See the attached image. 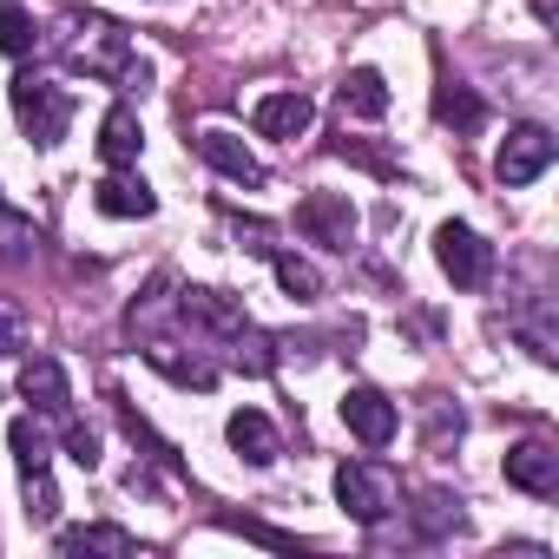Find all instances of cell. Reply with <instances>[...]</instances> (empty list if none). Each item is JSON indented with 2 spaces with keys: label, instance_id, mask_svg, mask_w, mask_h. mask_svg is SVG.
<instances>
[{
  "label": "cell",
  "instance_id": "cell-29",
  "mask_svg": "<svg viewBox=\"0 0 559 559\" xmlns=\"http://www.w3.org/2000/svg\"><path fill=\"white\" fill-rule=\"evenodd\" d=\"M461 428H467V421H461L454 402H435V408H428V448H435V454H441L448 441H461Z\"/></svg>",
  "mask_w": 559,
  "mask_h": 559
},
{
  "label": "cell",
  "instance_id": "cell-11",
  "mask_svg": "<svg viewBox=\"0 0 559 559\" xmlns=\"http://www.w3.org/2000/svg\"><path fill=\"white\" fill-rule=\"evenodd\" d=\"M21 395L40 408V415H73V382H67V369L53 362V356H34L27 369H21Z\"/></svg>",
  "mask_w": 559,
  "mask_h": 559
},
{
  "label": "cell",
  "instance_id": "cell-13",
  "mask_svg": "<svg viewBox=\"0 0 559 559\" xmlns=\"http://www.w3.org/2000/svg\"><path fill=\"white\" fill-rule=\"evenodd\" d=\"M224 435H230V448H237L250 467H270L276 454H284V435L270 428V415H263V408H237V415L224 421Z\"/></svg>",
  "mask_w": 559,
  "mask_h": 559
},
{
  "label": "cell",
  "instance_id": "cell-33",
  "mask_svg": "<svg viewBox=\"0 0 559 559\" xmlns=\"http://www.w3.org/2000/svg\"><path fill=\"white\" fill-rule=\"evenodd\" d=\"M237 237H243V250H257V257H270V250H276V243H270V224H257V217H250V224H237Z\"/></svg>",
  "mask_w": 559,
  "mask_h": 559
},
{
  "label": "cell",
  "instance_id": "cell-30",
  "mask_svg": "<svg viewBox=\"0 0 559 559\" xmlns=\"http://www.w3.org/2000/svg\"><path fill=\"white\" fill-rule=\"evenodd\" d=\"M67 454H73V461L93 474V467H99V435H93L86 421H67Z\"/></svg>",
  "mask_w": 559,
  "mask_h": 559
},
{
  "label": "cell",
  "instance_id": "cell-16",
  "mask_svg": "<svg viewBox=\"0 0 559 559\" xmlns=\"http://www.w3.org/2000/svg\"><path fill=\"white\" fill-rule=\"evenodd\" d=\"M336 106H343L349 119H382V112H389V80H382L376 67H356V73L336 86Z\"/></svg>",
  "mask_w": 559,
  "mask_h": 559
},
{
  "label": "cell",
  "instance_id": "cell-14",
  "mask_svg": "<svg viewBox=\"0 0 559 559\" xmlns=\"http://www.w3.org/2000/svg\"><path fill=\"white\" fill-rule=\"evenodd\" d=\"M198 158H204L211 171L237 178V185H263V165H257V152H250L237 132H198Z\"/></svg>",
  "mask_w": 559,
  "mask_h": 559
},
{
  "label": "cell",
  "instance_id": "cell-25",
  "mask_svg": "<svg viewBox=\"0 0 559 559\" xmlns=\"http://www.w3.org/2000/svg\"><path fill=\"white\" fill-rule=\"evenodd\" d=\"M112 415H119V428L132 435V448H145L152 461H165V467H178V448H171V441H158V435H152V421H145V415H139V408H132L126 395H112Z\"/></svg>",
  "mask_w": 559,
  "mask_h": 559
},
{
  "label": "cell",
  "instance_id": "cell-23",
  "mask_svg": "<svg viewBox=\"0 0 559 559\" xmlns=\"http://www.w3.org/2000/svg\"><path fill=\"white\" fill-rule=\"evenodd\" d=\"M34 47H40L34 14H27V8H14V0H0V53H8V60H27Z\"/></svg>",
  "mask_w": 559,
  "mask_h": 559
},
{
  "label": "cell",
  "instance_id": "cell-3",
  "mask_svg": "<svg viewBox=\"0 0 559 559\" xmlns=\"http://www.w3.org/2000/svg\"><path fill=\"white\" fill-rule=\"evenodd\" d=\"M435 263L448 270V284L454 290H480L487 276H493V243L467 224H441L435 230Z\"/></svg>",
  "mask_w": 559,
  "mask_h": 559
},
{
  "label": "cell",
  "instance_id": "cell-22",
  "mask_svg": "<svg viewBox=\"0 0 559 559\" xmlns=\"http://www.w3.org/2000/svg\"><path fill=\"white\" fill-rule=\"evenodd\" d=\"M34 250H40V224H34L27 211H14L8 198H0V257L21 263V257H34Z\"/></svg>",
  "mask_w": 559,
  "mask_h": 559
},
{
  "label": "cell",
  "instance_id": "cell-17",
  "mask_svg": "<svg viewBox=\"0 0 559 559\" xmlns=\"http://www.w3.org/2000/svg\"><path fill=\"white\" fill-rule=\"evenodd\" d=\"M145 362H152L158 376H171L178 389H211V382H217V369L198 362V356H178V343H145Z\"/></svg>",
  "mask_w": 559,
  "mask_h": 559
},
{
  "label": "cell",
  "instance_id": "cell-8",
  "mask_svg": "<svg viewBox=\"0 0 559 559\" xmlns=\"http://www.w3.org/2000/svg\"><path fill=\"white\" fill-rule=\"evenodd\" d=\"M250 119H257V132H263V139H304V132L317 126V99H310V93H297V86H284V93H263Z\"/></svg>",
  "mask_w": 559,
  "mask_h": 559
},
{
  "label": "cell",
  "instance_id": "cell-5",
  "mask_svg": "<svg viewBox=\"0 0 559 559\" xmlns=\"http://www.w3.org/2000/svg\"><path fill=\"white\" fill-rule=\"evenodd\" d=\"M336 500H343L349 520L376 526V520H389V507H395V480H389V467H376V461H343V467H336Z\"/></svg>",
  "mask_w": 559,
  "mask_h": 559
},
{
  "label": "cell",
  "instance_id": "cell-7",
  "mask_svg": "<svg viewBox=\"0 0 559 559\" xmlns=\"http://www.w3.org/2000/svg\"><path fill=\"white\" fill-rule=\"evenodd\" d=\"M343 421H349V435H356L362 448H389L395 428H402V415H395V402H389L382 389H349V395H343Z\"/></svg>",
  "mask_w": 559,
  "mask_h": 559
},
{
  "label": "cell",
  "instance_id": "cell-1",
  "mask_svg": "<svg viewBox=\"0 0 559 559\" xmlns=\"http://www.w3.org/2000/svg\"><path fill=\"white\" fill-rule=\"evenodd\" d=\"M73 27H80V40H73L67 53H73V67H80V73L112 80L119 93H145V86H152V67L132 53V40H126V27H119V21L86 14V21H73Z\"/></svg>",
  "mask_w": 559,
  "mask_h": 559
},
{
  "label": "cell",
  "instance_id": "cell-15",
  "mask_svg": "<svg viewBox=\"0 0 559 559\" xmlns=\"http://www.w3.org/2000/svg\"><path fill=\"white\" fill-rule=\"evenodd\" d=\"M139 145H145L139 112H132V106H112V112L99 119V158L119 171V165H139Z\"/></svg>",
  "mask_w": 559,
  "mask_h": 559
},
{
  "label": "cell",
  "instance_id": "cell-12",
  "mask_svg": "<svg viewBox=\"0 0 559 559\" xmlns=\"http://www.w3.org/2000/svg\"><path fill=\"white\" fill-rule=\"evenodd\" d=\"M507 480L520 487V493H559V454L546 448V441H520V448H507Z\"/></svg>",
  "mask_w": 559,
  "mask_h": 559
},
{
  "label": "cell",
  "instance_id": "cell-27",
  "mask_svg": "<svg viewBox=\"0 0 559 559\" xmlns=\"http://www.w3.org/2000/svg\"><path fill=\"white\" fill-rule=\"evenodd\" d=\"M27 480V520L34 526H53L60 520V487H53V474L40 467V474H21Z\"/></svg>",
  "mask_w": 559,
  "mask_h": 559
},
{
  "label": "cell",
  "instance_id": "cell-18",
  "mask_svg": "<svg viewBox=\"0 0 559 559\" xmlns=\"http://www.w3.org/2000/svg\"><path fill=\"white\" fill-rule=\"evenodd\" d=\"M461 526H467L461 493H441V487H435V493L415 500V533H421V539H448V533H461Z\"/></svg>",
  "mask_w": 559,
  "mask_h": 559
},
{
  "label": "cell",
  "instance_id": "cell-26",
  "mask_svg": "<svg viewBox=\"0 0 559 559\" xmlns=\"http://www.w3.org/2000/svg\"><path fill=\"white\" fill-rule=\"evenodd\" d=\"M230 343H237V356H230L237 369H250V376H270V369H276V349H270L276 336H263V330H250V323H243Z\"/></svg>",
  "mask_w": 559,
  "mask_h": 559
},
{
  "label": "cell",
  "instance_id": "cell-10",
  "mask_svg": "<svg viewBox=\"0 0 559 559\" xmlns=\"http://www.w3.org/2000/svg\"><path fill=\"white\" fill-rule=\"evenodd\" d=\"M178 317H185V323H198V330H211V336H224V343L243 330V310H237L224 290H204V284L178 290Z\"/></svg>",
  "mask_w": 559,
  "mask_h": 559
},
{
  "label": "cell",
  "instance_id": "cell-20",
  "mask_svg": "<svg viewBox=\"0 0 559 559\" xmlns=\"http://www.w3.org/2000/svg\"><path fill=\"white\" fill-rule=\"evenodd\" d=\"M60 552H119V559H132L139 539L126 526H67L60 533Z\"/></svg>",
  "mask_w": 559,
  "mask_h": 559
},
{
  "label": "cell",
  "instance_id": "cell-6",
  "mask_svg": "<svg viewBox=\"0 0 559 559\" xmlns=\"http://www.w3.org/2000/svg\"><path fill=\"white\" fill-rule=\"evenodd\" d=\"M297 230H304L310 243H323V250H349V243H356V204H349L343 191H310V198L297 204Z\"/></svg>",
  "mask_w": 559,
  "mask_h": 559
},
{
  "label": "cell",
  "instance_id": "cell-4",
  "mask_svg": "<svg viewBox=\"0 0 559 559\" xmlns=\"http://www.w3.org/2000/svg\"><path fill=\"white\" fill-rule=\"evenodd\" d=\"M552 132L546 126H513L507 139H500V152H493V178L507 185V191H520V185H533V178H546L552 171Z\"/></svg>",
  "mask_w": 559,
  "mask_h": 559
},
{
  "label": "cell",
  "instance_id": "cell-2",
  "mask_svg": "<svg viewBox=\"0 0 559 559\" xmlns=\"http://www.w3.org/2000/svg\"><path fill=\"white\" fill-rule=\"evenodd\" d=\"M8 106H14V119H21V132L34 145H60L67 126H73V93L53 86V80H40V73H21L8 86Z\"/></svg>",
  "mask_w": 559,
  "mask_h": 559
},
{
  "label": "cell",
  "instance_id": "cell-9",
  "mask_svg": "<svg viewBox=\"0 0 559 559\" xmlns=\"http://www.w3.org/2000/svg\"><path fill=\"white\" fill-rule=\"evenodd\" d=\"M93 204L106 211V217H152L158 211V198H152V185L132 171V165H119V171H106L99 185H93Z\"/></svg>",
  "mask_w": 559,
  "mask_h": 559
},
{
  "label": "cell",
  "instance_id": "cell-21",
  "mask_svg": "<svg viewBox=\"0 0 559 559\" xmlns=\"http://www.w3.org/2000/svg\"><path fill=\"white\" fill-rule=\"evenodd\" d=\"M8 448H14L21 474H40V467L53 461V448H47V428H40L34 415H14V421H8Z\"/></svg>",
  "mask_w": 559,
  "mask_h": 559
},
{
  "label": "cell",
  "instance_id": "cell-24",
  "mask_svg": "<svg viewBox=\"0 0 559 559\" xmlns=\"http://www.w3.org/2000/svg\"><path fill=\"white\" fill-rule=\"evenodd\" d=\"M435 119H441V126H454V132H474V126L487 119V106H480L467 86H454V80H448V86L435 93Z\"/></svg>",
  "mask_w": 559,
  "mask_h": 559
},
{
  "label": "cell",
  "instance_id": "cell-28",
  "mask_svg": "<svg viewBox=\"0 0 559 559\" xmlns=\"http://www.w3.org/2000/svg\"><path fill=\"white\" fill-rule=\"evenodd\" d=\"M27 349V310L14 297H0V356H21Z\"/></svg>",
  "mask_w": 559,
  "mask_h": 559
},
{
  "label": "cell",
  "instance_id": "cell-32",
  "mask_svg": "<svg viewBox=\"0 0 559 559\" xmlns=\"http://www.w3.org/2000/svg\"><path fill=\"white\" fill-rule=\"evenodd\" d=\"M336 152H343V158H356V165H369L376 178H395V158H382V152H369V145H356V139H343Z\"/></svg>",
  "mask_w": 559,
  "mask_h": 559
},
{
  "label": "cell",
  "instance_id": "cell-19",
  "mask_svg": "<svg viewBox=\"0 0 559 559\" xmlns=\"http://www.w3.org/2000/svg\"><path fill=\"white\" fill-rule=\"evenodd\" d=\"M270 270H276V284H284L297 304H317V297H323V276H317L310 257H297V250H270Z\"/></svg>",
  "mask_w": 559,
  "mask_h": 559
},
{
  "label": "cell",
  "instance_id": "cell-31",
  "mask_svg": "<svg viewBox=\"0 0 559 559\" xmlns=\"http://www.w3.org/2000/svg\"><path fill=\"white\" fill-rule=\"evenodd\" d=\"M224 533H243V539H263V546H276V552H297V539H290V533H276V526H257V520H224Z\"/></svg>",
  "mask_w": 559,
  "mask_h": 559
}]
</instances>
